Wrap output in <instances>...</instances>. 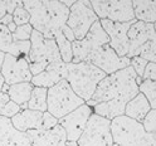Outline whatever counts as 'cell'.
Segmentation results:
<instances>
[{
    "instance_id": "cell-20",
    "label": "cell",
    "mask_w": 156,
    "mask_h": 146,
    "mask_svg": "<svg viewBox=\"0 0 156 146\" xmlns=\"http://www.w3.org/2000/svg\"><path fill=\"white\" fill-rule=\"evenodd\" d=\"M135 19L146 24L156 22V0H133L132 2Z\"/></svg>"
},
{
    "instance_id": "cell-12",
    "label": "cell",
    "mask_w": 156,
    "mask_h": 146,
    "mask_svg": "<svg viewBox=\"0 0 156 146\" xmlns=\"http://www.w3.org/2000/svg\"><path fill=\"white\" fill-rule=\"evenodd\" d=\"M136 22V19L129 23H113L107 19L100 20L102 29L108 35L110 47L116 52L119 57H127L129 48H130V39L127 37V32L130 27Z\"/></svg>"
},
{
    "instance_id": "cell-17",
    "label": "cell",
    "mask_w": 156,
    "mask_h": 146,
    "mask_svg": "<svg viewBox=\"0 0 156 146\" xmlns=\"http://www.w3.org/2000/svg\"><path fill=\"white\" fill-rule=\"evenodd\" d=\"M0 146H33L27 132L18 131L10 119L0 116Z\"/></svg>"
},
{
    "instance_id": "cell-42",
    "label": "cell",
    "mask_w": 156,
    "mask_h": 146,
    "mask_svg": "<svg viewBox=\"0 0 156 146\" xmlns=\"http://www.w3.org/2000/svg\"><path fill=\"white\" fill-rule=\"evenodd\" d=\"M152 25H154V29H155V33H156V22H155V23H154Z\"/></svg>"
},
{
    "instance_id": "cell-19",
    "label": "cell",
    "mask_w": 156,
    "mask_h": 146,
    "mask_svg": "<svg viewBox=\"0 0 156 146\" xmlns=\"http://www.w3.org/2000/svg\"><path fill=\"white\" fill-rule=\"evenodd\" d=\"M150 111H151V107H150L149 101L146 100V97L142 93H139L126 105L125 116H127L129 119H132L135 121L142 123L144 119L146 117V115Z\"/></svg>"
},
{
    "instance_id": "cell-23",
    "label": "cell",
    "mask_w": 156,
    "mask_h": 146,
    "mask_svg": "<svg viewBox=\"0 0 156 146\" xmlns=\"http://www.w3.org/2000/svg\"><path fill=\"white\" fill-rule=\"evenodd\" d=\"M22 111V107L10 101L8 93H0V116L6 119H13Z\"/></svg>"
},
{
    "instance_id": "cell-18",
    "label": "cell",
    "mask_w": 156,
    "mask_h": 146,
    "mask_svg": "<svg viewBox=\"0 0 156 146\" xmlns=\"http://www.w3.org/2000/svg\"><path fill=\"white\" fill-rule=\"evenodd\" d=\"M10 120H12L13 126L18 131L28 132L32 130H42L43 112L25 109V110H22Z\"/></svg>"
},
{
    "instance_id": "cell-36",
    "label": "cell",
    "mask_w": 156,
    "mask_h": 146,
    "mask_svg": "<svg viewBox=\"0 0 156 146\" xmlns=\"http://www.w3.org/2000/svg\"><path fill=\"white\" fill-rule=\"evenodd\" d=\"M10 23H13V15L12 14H6L0 19V24L4 25V27H8Z\"/></svg>"
},
{
    "instance_id": "cell-33",
    "label": "cell",
    "mask_w": 156,
    "mask_h": 146,
    "mask_svg": "<svg viewBox=\"0 0 156 146\" xmlns=\"http://www.w3.org/2000/svg\"><path fill=\"white\" fill-rule=\"evenodd\" d=\"M58 125V120L49 113L43 112V122H42V130H51Z\"/></svg>"
},
{
    "instance_id": "cell-2",
    "label": "cell",
    "mask_w": 156,
    "mask_h": 146,
    "mask_svg": "<svg viewBox=\"0 0 156 146\" xmlns=\"http://www.w3.org/2000/svg\"><path fill=\"white\" fill-rule=\"evenodd\" d=\"M23 6L30 15L29 24L45 39H54L69 15V9L57 0H24Z\"/></svg>"
},
{
    "instance_id": "cell-34",
    "label": "cell",
    "mask_w": 156,
    "mask_h": 146,
    "mask_svg": "<svg viewBox=\"0 0 156 146\" xmlns=\"http://www.w3.org/2000/svg\"><path fill=\"white\" fill-rule=\"evenodd\" d=\"M141 146H156V135L146 132Z\"/></svg>"
},
{
    "instance_id": "cell-28",
    "label": "cell",
    "mask_w": 156,
    "mask_h": 146,
    "mask_svg": "<svg viewBox=\"0 0 156 146\" xmlns=\"http://www.w3.org/2000/svg\"><path fill=\"white\" fill-rule=\"evenodd\" d=\"M32 32H33V28H32L30 24H25V25L16 27V30H15L14 33H12V35H13V41H14V42H25V41H30Z\"/></svg>"
},
{
    "instance_id": "cell-1",
    "label": "cell",
    "mask_w": 156,
    "mask_h": 146,
    "mask_svg": "<svg viewBox=\"0 0 156 146\" xmlns=\"http://www.w3.org/2000/svg\"><path fill=\"white\" fill-rule=\"evenodd\" d=\"M136 78L137 74L131 66L106 76L97 86L92 98L87 101L86 105L93 109L98 103L113 101L126 106L133 97L140 93Z\"/></svg>"
},
{
    "instance_id": "cell-32",
    "label": "cell",
    "mask_w": 156,
    "mask_h": 146,
    "mask_svg": "<svg viewBox=\"0 0 156 146\" xmlns=\"http://www.w3.org/2000/svg\"><path fill=\"white\" fill-rule=\"evenodd\" d=\"M147 63L149 62L145 61L144 58H141V57H133V58H131L130 66L132 67V69L135 71V73L137 74V77H141V78H142L145 68H146V66H147Z\"/></svg>"
},
{
    "instance_id": "cell-38",
    "label": "cell",
    "mask_w": 156,
    "mask_h": 146,
    "mask_svg": "<svg viewBox=\"0 0 156 146\" xmlns=\"http://www.w3.org/2000/svg\"><path fill=\"white\" fill-rule=\"evenodd\" d=\"M5 84V81H4V77L2 76V73H0V93L3 92V86Z\"/></svg>"
},
{
    "instance_id": "cell-26",
    "label": "cell",
    "mask_w": 156,
    "mask_h": 146,
    "mask_svg": "<svg viewBox=\"0 0 156 146\" xmlns=\"http://www.w3.org/2000/svg\"><path fill=\"white\" fill-rule=\"evenodd\" d=\"M137 57L144 58L149 63H156V37L150 39L149 42H146L140 48Z\"/></svg>"
},
{
    "instance_id": "cell-6",
    "label": "cell",
    "mask_w": 156,
    "mask_h": 146,
    "mask_svg": "<svg viewBox=\"0 0 156 146\" xmlns=\"http://www.w3.org/2000/svg\"><path fill=\"white\" fill-rule=\"evenodd\" d=\"M111 135L112 146H141L146 131L142 123L123 115L111 121Z\"/></svg>"
},
{
    "instance_id": "cell-39",
    "label": "cell",
    "mask_w": 156,
    "mask_h": 146,
    "mask_svg": "<svg viewBox=\"0 0 156 146\" xmlns=\"http://www.w3.org/2000/svg\"><path fill=\"white\" fill-rule=\"evenodd\" d=\"M4 58H5V53L0 52V69H2V66H3V62H4Z\"/></svg>"
},
{
    "instance_id": "cell-5",
    "label": "cell",
    "mask_w": 156,
    "mask_h": 146,
    "mask_svg": "<svg viewBox=\"0 0 156 146\" xmlns=\"http://www.w3.org/2000/svg\"><path fill=\"white\" fill-rule=\"evenodd\" d=\"M84 103L86 102L73 92L66 80L48 88L47 112H49L57 120L64 117Z\"/></svg>"
},
{
    "instance_id": "cell-15",
    "label": "cell",
    "mask_w": 156,
    "mask_h": 146,
    "mask_svg": "<svg viewBox=\"0 0 156 146\" xmlns=\"http://www.w3.org/2000/svg\"><path fill=\"white\" fill-rule=\"evenodd\" d=\"M67 77V63L63 61H58L48 66L45 69L37 76H33L30 83L33 87H43V88H51L61 81L66 80Z\"/></svg>"
},
{
    "instance_id": "cell-16",
    "label": "cell",
    "mask_w": 156,
    "mask_h": 146,
    "mask_svg": "<svg viewBox=\"0 0 156 146\" xmlns=\"http://www.w3.org/2000/svg\"><path fill=\"white\" fill-rule=\"evenodd\" d=\"M27 135L33 146H67L66 131L59 125L51 130H32Z\"/></svg>"
},
{
    "instance_id": "cell-35",
    "label": "cell",
    "mask_w": 156,
    "mask_h": 146,
    "mask_svg": "<svg viewBox=\"0 0 156 146\" xmlns=\"http://www.w3.org/2000/svg\"><path fill=\"white\" fill-rule=\"evenodd\" d=\"M62 33H63V35L66 37V39H67L68 42L73 43V42L76 41V38H74V34H73V32L71 30V28H69V27L64 25V27L62 28Z\"/></svg>"
},
{
    "instance_id": "cell-4",
    "label": "cell",
    "mask_w": 156,
    "mask_h": 146,
    "mask_svg": "<svg viewBox=\"0 0 156 146\" xmlns=\"http://www.w3.org/2000/svg\"><path fill=\"white\" fill-rule=\"evenodd\" d=\"M29 68L32 76L42 73L45 68L58 61H62L59 51L54 39H45L37 30L32 32L30 51H29Z\"/></svg>"
},
{
    "instance_id": "cell-8",
    "label": "cell",
    "mask_w": 156,
    "mask_h": 146,
    "mask_svg": "<svg viewBox=\"0 0 156 146\" xmlns=\"http://www.w3.org/2000/svg\"><path fill=\"white\" fill-rule=\"evenodd\" d=\"M98 20L100 19L97 18L91 6V2L78 0L69 8V15L66 25L71 28L76 41H82L90 32L92 25Z\"/></svg>"
},
{
    "instance_id": "cell-22",
    "label": "cell",
    "mask_w": 156,
    "mask_h": 146,
    "mask_svg": "<svg viewBox=\"0 0 156 146\" xmlns=\"http://www.w3.org/2000/svg\"><path fill=\"white\" fill-rule=\"evenodd\" d=\"M47 94L48 90L43 87H33L30 98L28 101V109L32 111L47 112Z\"/></svg>"
},
{
    "instance_id": "cell-29",
    "label": "cell",
    "mask_w": 156,
    "mask_h": 146,
    "mask_svg": "<svg viewBox=\"0 0 156 146\" xmlns=\"http://www.w3.org/2000/svg\"><path fill=\"white\" fill-rule=\"evenodd\" d=\"M13 22L15 23L16 27L29 24V22H30V15H29V13L24 9V6H18L14 10V13H13Z\"/></svg>"
},
{
    "instance_id": "cell-7",
    "label": "cell",
    "mask_w": 156,
    "mask_h": 146,
    "mask_svg": "<svg viewBox=\"0 0 156 146\" xmlns=\"http://www.w3.org/2000/svg\"><path fill=\"white\" fill-rule=\"evenodd\" d=\"M91 6L100 20L107 19L113 23H129L135 20L131 0H93Z\"/></svg>"
},
{
    "instance_id": "cell-14",
    "label": "cell",
    "mask_w": 156,
    "mask_h": 146,
    "mask_svg": "<svg viewBox=\"0 0 156 146\" xmlns=\"http://www.w3.org/2000/svg\"><path fill=\"white\" fill-rule=\"evenodd\" d=\"M127 37L130 39V48H129V53L127 58H133L137 57L139 49L150 39L156 37L155 29L152 24H146L142 22L136 20L129 29Z\"/></svg>"
},
{
    "instance_id": "cell-3",
    "label": "cell",
    "mask_w": 156,
    "mask_h": 146,
    "mask_svg": "<svg viewBox=\"0 0 156 146\" xmlns=\"http://www.w3.org/2000/svg\"><path fill=\"white\" fill-rule=\"evenodd\" d=\"M106 77V73L91 63H68L66 81L73 92L84 102L90 101L98 83Z\"/></svg>"
},
{
    "instance_id": "cell-41",
    "label": "cell",
    "mask_w": 156,
    "mask_h": 146,
    "mask_svg": "<svg viewBox=\"0 0 156 146\" xmlns=\"http://www.w3.org/2000/svg\"><path fill=\"white\" fill-rule=\"evenodd\" d=\"M66 145H67V146H78L77 141H67Z\"/></svg>"
},
{
    "instance_id": "cell-11",
    "label": "cell",
    "mask_w": 156,
    "mask_h": 146,
    "mask_svg": "<svg viewBox=\"0 0 156 146\" xmlns=\"http://www.w3.org/2000/svg\"><path fill=\"white\" fill-rule=\"evenodd\" d=\"M0 73L4 77V81L8 86L30 82L33 78L29 68V59L16 58L10 54H5Z\"/></svg>"
},
{
    "instance_id": "cell-31",
    "label": "cell",
    "mask_w": 156,
    "mask_h": 146,
    "mask_svg": "<svg viewBox=\"0 0 156 146\" xmlns=\"http://www.w3.org/2000/svg\"><path fill=\"white\" fill-rule=\"evenodd\" d=\"M142 127L146 132L156 135V110H151L142 121Z\"/></svg>"
},
{
    "instance_id": "cell-9",
    "label": "cell",
    "mask_w": 156,
    "mask_h": 146,
    "mask_svg": "<svg viewBox=\"0 0 156 146\" xmlns=\"http://www.w3.org/2000/svg\"><path fill=\"white\" fill-rule=\"evenodd\" d=\"M77 144L78 146H112L111 121L92 113Z\"/></svg>"
},
{
    "instance_id": "cell-30",
    "label": "cell",
    "mask_w": 156,
    "mask_h": 146,
    "mask_svg": "<svg viewBox=\"0 0 156 146\" xmlns=\"http://www.w3.org/2000/svg\"><path fill=\"white\" fill-rule=\"evenodd\" d=\"M18 6H23V2H13V0H0V19L6 14H12Z\"/></svg>"
},
{
    "instance_id": "cell-21",
    "label": "cell",
    "mask_w": 156,
    "mask_h": 146,
    "mask_svg": "<svg viewBox=\"0 0 156 146\" xmlns=\"http://www.w3.org/2000/svg\"><path fill=\"white\" fill-rule=\"evenodd\" d=\"M32 91H33V84L30 82H25V83H16L13 86H9V90L6 93L10 101L19 105L22 107V110H25L28 109V101L30 98Z\"/></svg>"
},
{
    "instance_id": "cell-40",
    "label": "cell",
    "mask_w": 156,
    "mask_h": 146,
    "mask_svg": "<svg viewBox=\"0 0 156 146\" xmlns=\"http://www.w3.org/2000/svg\"><path fill=\"white\" fill-rule=\"evenodd\" d=\"M62 3H63V4H64L67 8H68V9H69V8H71V6H72V5H73L76 2H74V0H72V2H62Z\"/></svg>"
},
{
    "instance_id": "cell-24",
    "label": "cell",
    "mask_w": 156,
    "mask_h": 146,
    "mask_svg": "<svg viewBox=\"0 0 156 146\" xmlns=\"http://www.w3.org/2000/svg\"><path fill=\"white\" fill-rule=\"evenodd\" d=\"M54 41L57 43V47H58V51H59L62 61L64 63H67V64L71 63L72 58H73V54H72V43L66 39V37L63 35L62 30L58 32L54 35Z\"/></svg>"
},
{
    "instance_id": "cell-25",
    "label": "cell",
    "mask_w": 156,
    "mask_h": 146,
    "mask_svg": "<svg viewBox=\"0 0 156 146\" xmlns=\"http://www.w3.org/2000/svg\"><path fill=\"white\" fill-rule=\"evenodd\" d=\"M139 91L149 101L151 110H156V82L150 80H144L139 86Z\"/></svg>"
},
{
    "instance_id": "cell-13",
    "label": "cell",
    "mask_w": 156,
    "mask_h": 146,
    "mask_svg": "<svg viewBox=\"0 0 156 146\" xmlns=\"http://www.w3.org/2000/svg\"><path fill=\"white\" fill-rule=\"evenodd\" d=\"M92 113L93 110L84 103L71 113L58 120V125L62 126L66 131L67 141H78Z\"/></svg>"
},
{
    "instance_id": "cell-27",
    "label": "cell",
    "mask_w": 156,
    "mask_h": 146,
    "mask_svg": "<svg viewBox=\"0 0 156 146\" xmlns=\"http://www.w3.org/2000/svg\"><path fill=\"white\" fill-rule=\"evenodd\" d=\"M13 42H14L13 35L9 32V29L0 24V52L6 54L9 52V48L12 47Z\"/></svg>"
},
{
    "instance_id": "cell-10",
    "label": "cell",
    "mask_w": 156,
    "mask_h": 146,
    "mask_svg": "<svg viewBox=\"0 0 156 146\" xmlns=\"http://www.w3.org/2000/svg\"><path fill=\"white\" fill-rule=\"evenodd\" d=\"M84 62L96 66L102 72H105L106 76H108L126 67H130L131 59L127 57H119L110 44H105L92 51Z\"/></svg>"
},
{
    "instance_id": "cell-37",
    "label": "cell",
    "mask_w": 156,
    "mask_h": 146,
    "mask_svg": "<svg viewBox=\"0 0 156 146\" xmlns=\"http://www.w3.org/2000/svg\"><path fill=\"white\" fill-rule=\"evenodd\" d=\"M6 28L9 29V32H10V33H14V32L16 30V25H15V23H14V22H13V23H10V24H9Z\"/></svg>"
}]
</instances>
